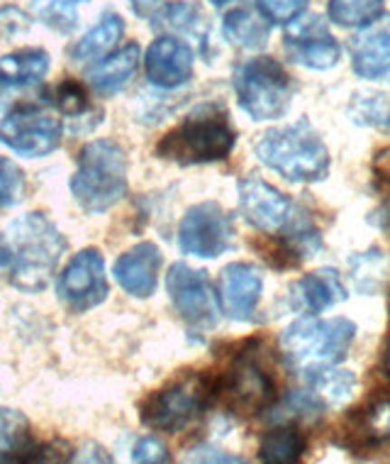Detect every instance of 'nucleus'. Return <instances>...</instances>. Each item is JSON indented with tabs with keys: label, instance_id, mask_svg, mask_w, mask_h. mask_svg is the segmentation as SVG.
Listing matches in <instances>:
<instances>
[{
	"label": "nucleus",
	"instance_id": "nucleus-1",
	"mask_svg": "<svg viewBox=\"0 0 390 464\" xmlns=\"http://www.w3.org/2000/svg\"><path fill=\"white\" fill-rule=\"evenodd\" d=\"M64 252V235L44 213H24L0 230V269L23 291L47 288Z\"/></svg>",
	"mask_w": 390,
	"mask_h": 464
},
{
	"label": "nucleus",
	"instance_id": "nucleus-2",
	"mask_svg": "<svg viewBox=\"0 0 390 464\" xmlns=\"http://www.w3.org/2000/svg\"><path fill=\"white\" fill-rule=\"evenodd\" d=\"M256 157L269 169L295 184L322 181L329 174V152L308 121L263 132L256 142Z\"/></svg>",
	"mask_w": 390,
	"mask_h": 464
},
{
	"label": "nucleus",
	"instance_id": "nucleus-3",
	"mask_svg": "<svg viewBox=\"0 0 390 464\" xmlns=\"http://www.w3.org/2000/svg\"><path fill=\"white\" fill-rule=\"evenodd\" d=\"M128 154L112 140H93L79 154L69 181L73 198L88 213H105L128 196Z\"/></svg>",
	"mask_w": 390,
	"mask_h": 464
},
{
	"label": "nucleus",
	"instance_id": "nucleus-4",
	"mask_svg": "<svg viewBox=\"0 0 390 464\" xmlns=\"http://www.w3.org/2000/svg\"><path fill=\"white\" fill-rule=\"evenodd\" d=\"M357 337V325L347 318L319 321L315 315L288 325L281 335V350L295 369L305 374L335 367L347 357Z\"/></svg>",
	"mask_w": 390,
	"mask_h": 464
},
{
	"label": "nucleus",
	"instance_id": "nucleus-5",
	"mask_svg": "<svg viewBox=\"0 0 390 464\" xmlns=\"http://www.w3.org/2000/svg\"><path fill=\"white\" fill-rule=\"evenodd\" d=\"M234 142L237 135L224 115H198L164 135L157 154L176 164H207L227 160Z\"/></svg>",
	"mask_w": 390,
	"mask_h": 464
},
{
	"label": "nucleus",
	"instance_id": "nucleus-6",
	"mask_svg": "<svg viewBox=\"0 0 390 464\" xmlns=\"http://www.w3.org/2000/svg\"><path fill=\"white\" fill-rule=\"evenodd\" d=\"M239 105L256 122L276 121L290 105L293 83L286 69L273 59H252L234 73Z\"/></svg>",
	"mask_w": 390,
	"mask_h": 464
},
{
	"label": "nucleus",
	"instance_id": "nucleus-7",
	"mask_svg": "<svg viewBox=\"0 0 390 464\" xmlns=\"http://www.w3.org/2000/svg\"><path fill=\"white\" fill-rule=\"evenodd\" d=\"M215 396V386L205 376H185L147 399L142 406V423L152 430L178 432L198 418Z\"/></svg>",
	"mask_w": 390,
	"mask_h": 464
},
{
	"label": "nucleus",
	"instance_id": "nucleus-8",
	"mask_svg": "<svg viewBox=\"0 0 390 464\" xmlns=\"http://www.w3.org/2000/svg\"><path fill=\"white\" fill-rule=\"evenodd\" d=\"M215 396H223L224 406L237 416H259L276 401V384L269 372L244 353L215 386Z\"/></svg>",
	"mask_w": 390,
	"mask_h": 464
},
{
	"label": "nucleus",
	"instance_id": "nucleus-9",
	"mask_svg": "<svg viewBox=\"0 0 390 464\" xmlns=\"http://www.w3.org/2000/svg\"><path fill=\"white\" fill-rule=\"evenodd\" d=\"M62 132V121L42 108H17L0 121V144L30 160L56 152Z\"/></svg>",
	"mask_w": 390,
	"mask_h": 464
},
{
	"label": "nucleus",
	"instance_id": "nucleus-10",
	"mask_svg": "<svg viewBox=\"0 0 390 464\" xmlns=\"http://www.w3.org/2000/svg\"><path fill=\"white\" fill-rule=\"evenodd\" d=\"M234 227L232 218L213 200L198 203L185 210L178 225V247L184 255L198 259H215L232 247Z\"/></svg>",
	"mask_w": 390,
	"mask_h": 464
},
{
	"label": "nucleus",
	"instance_id": "nucleus-11",
	"mask_svg": "<svg viewBox=\"0 0 390 464\" xmlns=\"http://www.w3.org/2000/svg\"><path fill=\"white\" fill-rule=\"evenodd\" d=\"M56 291L66 308L73 313H86L103 304L110 294L103 255L96 247L81 249L59 276Z\"/></svg>",
	"mask_w": 390,
	"mask_h": 464
},
{
	"label": "nucleus",
	"instance_id": "nucleus-12",
	"mask_svg": "<svg viewBox=\"0 0 390 464\" xmlns=\"http://www.w3.org/2000/svg\"><path fill=\"white\" fill-rule=\"evenodd\" d=\"M166 291L171 304L191 328L207 330L217 323V298L205 272L176 262L168 269Z\"/></svg>",
	"mask_w": 390,
	"mask_h": 464
},
{
	"label": "nucleus",
	"instance_id": "nucleus-13",
	"mask_svg": "<svg viewBox=\"0 0 390 464\" xmlns=\"http://www.w3.org/2000/svg\"><path fill=\"white\" fill-rule=\"evenodd\" d=\"M239 210L252 227L269 235L283 230L295 213L288 196L259 177H247L239 181Z\"/></svg>",
	"mask_w": 390,
	"mask_h": 464
},
{
	"label": "nucleus",
	"instance_id": "nucleus-14",
	"mask_svg": "<svg viewBox=\"0 0 390 464\" xmlns=\"http://www.w3.org/2000/svg\"><path fill=\"white\" fill-rule=\"evenodd\" d=\"M286 52L295 64L318 69V72L332 69L342 54L337 40L318 15L305 17V20L295 17L286 33Z\"/></svg>",
	"mask_w": 390,
	"mask_h": 464
},
{
	"label": "nucleus",
	"instance_id": "nucleus-15",
	"mask_svg": "<svg viewBox=\"0 0 390 464\" xmlns=\"http://www.w3.org/2000/svg\"><path fill=\"white\" fill-rule=\"evenodd\" d=\"M220 305L232 321H252L263 291V276L254 265H230L220 274Z\"/></svg>",
	"mask_w": 390,
	"mask_h": 464
},
{
	"label": "nucleus",
	"instance_id": "nucleus-16",
	"mask_svg": "<svg viewBox=\"0 0 390 464\" xmlns=\"http://www.w3.org/2000/svg\"><path fill=\"white\" fill-rule=\"evenodd\" d=\"M144 69L157 89H178L193 76V49L178 37H159L147 49Z\"/></svg>",
	"mask_w": 390,
	"mask_h": 464
},
{
	"label": "nucleus",
	"instance_id": "nucleus-17",
	"mask_svg": "<svg viewBox=\"0 0 390 464\" xmlns=\"http://www.w3.org/2000/svg\"><path fill=\"white\" fill-rule=\"evenodd\" d=\"M351 66L361 79H383L390 73V15L376 17L351 40Z\"/></svg>",
	"mask_w": 390,
	"mask_h": 464
},
{
	"label": "nucleus",
	"instance_id": "nucleus-18",
	"mask_svg": "<svg viewBox=\"0 0 390 464\" xmlns=\"http://www.w3.org/2000/svg\"><path fill=\"white\" fill-rule=\"evenodd\" d=\"M161 269V252L152 242H139L115 262V279L125 294L135 298H149L157 291Z\"/></svg>",
	"mask_w": 390,
	"mask_h": 464
},
{
	"label": "nucleus",
	"instance_id": "nucleus-19",
	"mask_svg": "<svg viewBox=\"0 0 390 464\" xmlns=\"http://www.w3.org/2000/svg\"><path fill=\"white\" fill-rule=\"evenodd\" d=\"M342 301H347V288L335 269H319V272L308 274L300 281H295L290 288V305L312 315Z\"/></svg>",
	"mask_w": 390,
	"mask_h": 464
},
{
	"label": "nucleus",
	"instance_id": "nucleus-20",
	"mask_svg": "<svg viewBox=\"0 0 390 464\" xmlns=\"http://www.w3.org/2000/svg\"><path fill=\"white\" fill-rule=\"evenodd\" d=\"M137 66H139V47L129 44V47H122L115 54L105 56L100 64L93 66L90 73H88V83L100 96H112V93L122 91L129 81L135 79Z\"/></svg>",
	"mask_w": 390,
	"mask_h": 464
},
{
	"label": "nucleus",
	"instance_id": "nucleus-21",
	"mask_svg": "<svg viewBox=\"0 0 390 464\" xmlns=\"http://www.w3.org/2000/svg\"><path fill=\"white\" fill-rule=\"evenodd\" d=\"M49 66L52 59L44 49H20L0 59V83L8 93L13 89H27L44 81Z\"/></svg>",
	"mask_w": 390,
	"mask_h": 464
},
{
	"label": "nucleus",
	"instance_id": "nucleus-22",
	"mask_svg": "<svg viewBox=\"0 0 390 464\" xmlns=\"http://www.w3.org/2000/svg\"><path fill=\"white\" fill-rule=\"evenodd\" d=\"M125 34V23L118 13H105L93 30H88L83 37H81L71 49H69V56H71L76 64H86V62H98L103 59L108 52H110Z\"/></svg>",
	"mask_w": 390,
	"mask_h": 464
},
{
	"label": "nucleus",
	"instance_id": "nucleus-23",
	"mask_svg": "<svg viewBox=\"0 0 390 464\" xmlns=\"http://www.w3.org/2000/svg\"><path fill=\"white\" fill-rule=\"evenodd\" d=\"M34 450L30 420L13 409H0V462H30Z\"/></svg>",
	"mask_w": 390,
	"mask_h": 464
},
{
	"label": "nucleus",
	"instance_id": "nucleus-24",
	"mask_svg": "<svg viewBox=\"0 0 390 464\" xmlns=\"http://www.w3.org/2000/svg\"><path fill=\"white\" fill-rule=\"evenodd\" d=\"M224 37L239 49H262L269 42V20L256 15L254 10L237 8L224 15Z\"/></svg>",
	"mask_w": 390,
	"mask_h": 464
},
{
	"label": "nucleus",
	"instance_id": "nucleus-25",
	"mask_svg": "<svg viewBox=\"0 0 390 464\" xmlns=\"http://www.w3.org/2000/svg\"><path fill=\"white\" fill-rule=\"evenodd\" d=\"M154 24L161 27V30H171V33L191 34L203 44L207 40V33H210L205 17H203V10L195 3H168L161 10H157Z\"/></svg>",
	"mask_w": 390,
	"mask_h": 464
},
{
	"label": "nucleus",
	"instance_id": "nucleus-26",
	"mask_svg": "<svg viewBox=\"0 0 390 464\" xmlns=\"http://www.w3.org/2000/svg\"><path fill=\"white\" fill-rule=\"evenodd\" d=\"M308 442L305 435L293 425L286 428H276V430L266 432L259 448V459L266 464H293L303 457Z\"/></svg>",
	"mask_w": 390,
	"mask_h": 464
},
{
	"label": "nucleus",
	"instance_id": "nucleus-27",
	"mask_svg": "<svg viewBox=\"0 0 390 464\" xmlns=\"http://www.w3.org/2000/svg\"><path fill=\"white\" fill-rule=\"evenodd\" d=\"M349 435L364 445L390 442V399L376 401L371 409L354 418Z\"/></svg>",
	"mask_w": 390,
	"mask_h": 464
},
{
	"label": "nucleus",
	"instance_id": "nucleus-28",
	"mask_svg": "<svg viewBox=\"0 0 390 464\" xmlns=\"http://www.w3.org/2000/svg\"><path fill=\"white\" fill-rule=\"evenodd\" d=\"M385 0H329L327 15L339 27H364L381 17Z\"/></svg>",
	"mask_w": 390,
	"mask_h": 464
},
{
	"label": "nucleus",
	"instance_id": "nucleus-29",
	"mask_svg": "<svg viewBox=\"0 0 390 464\" xmlns=\"http://www.w3.org/2000/svg\"><path fill=\"white\" fill-rule=\"evenodd\" d=\"M310 386L312 393L318 396L322 403H344L349 399L354 386H357V379L349 372H332V367L318 369V372H310Z\"/></svg>",
	"mask_w": 390,
	"mask_h": 464
},
{
	"label": "nucleus",
	"instance_id": "nucleus-30",
	"mask_svg": "<svg viewBox=\"0 0 390 464\" xmlns=\"http://www.w3.org/2000/svg\"><path fill=\"white\" fill-rule=\"evenodd\" d=\"M86 0H33V13L40 23H44L56 33H71L79 23L76 10Z\"/></svg>",
	"mask_w": 390,
	"mask_h": 464
},
{
	"label": "nucleus",
	"instance_id": "nucleus-31",
	"mask_svg": "<svg viewBox=\"0 0 390 464\" xmlns=\"http://www.w3.org/2000/svg\"><path fill=\"white\" fill-rule=\"evenodd\" d=\"M24 174L15 161L0 157V208H10L23 200Z\"/></svg>",
	"mask_w": 390,
	"mask_h": 464
},
{
	"label": "nucleus",
	"instance_id": "nucleus-32",
	"mask_svg": "<svg viewBox=\"0 0 390 464\" xmlns=\"http://www.w3.org/2000/svg\"><path fill=\"white\" fill-rule=\"evenodd\" d=\"M354 118L361 125L390 130V98L383 93H374V96H366V101H357Z\"/></svg>",
	"mask_w": 390,
	"mask_h": 464
},
{
	"label": "nucleus",
	"instance_id": "nucleus-33",
	"mask_svg": "<svg viewBox=\"0 0 390 464\" xmlns=\"http://www.w3.org/2000/svg\"><path fill=\"white\" fill-rule=\"evenodd\" d=\"M52 96H54L56 108L64 115H71V118H79V115L88 112V108H90V101H88V93L83 91V86L71 79L59 83Z\"/></svg>",
	"mask_w": 390,
	"mask_h": 464
},
{
	"label": "nucleus",
	"instance_id": "nucleus-34",
	"mask_svg": "<svg viewBox=\"0 0 390 464\" xmlns=\"http://www.w3.org/2000/svg\"><path fill=\"white\" fill-rule=\"evenodd\" d=\"M262 15L273 24L293 23L308 8V0H256Z\"/></svg>",
	"mask_w": 390,
	"mask_h": 464
},
{
	"label": "nucleus",
	"instance_id": "nucleus-35",
	"mask_svg": "<svg viewBox=\"0 0 390 464\" xmlns=\"http://www.w3.org/2000/svg\"><path fill=\"white\" fill-rule=\"evenodd\" d=\"M354 272H357V281L361 284L364 279L374 281V291L381 286L383 274H385V259H383L381 252H368V255L357 256L354 262Z\"/></svg>",
	"mask_w": 390,
	"mask_h": 464
},
{
	"label": "nucleus",
	"instance_id": "nucleus-36",
	"mask_svg": "<svg viewBox=\"0 0 390 464\" xmlns=\"http://www.w3.org/2000/svg\"><path fill=\"white\" fill-rule=\"evenodd\" d=\"M132 459L139 464H159L168 462L171 455H168V450L164 448V442L147 435V438H142V440L135 445V450H132Z\"/></svg>",
	"mask_w": 390,
	"mask_h": 464
},
{
	"label": "nucleus",
	"instance_id": "nucleus-37",
	"mask_svg": "<svg viewBox=\"0 0 390 464\" xmlns=\"http://www.w3.org/2000/svg\"><path fill=\"white\" fill-rule=\"evenodd\" d=\"M30 27V20L20 8H3L0 10V34L3 37H17Z\"/></svg>",
	"mask_w": 390,
	"mask_h": 464
},
{
	"label": "nucleus",
	"instance_id": "nucleus-38",
	"mask_svg": "<svg viewBox=\"0 0 390 464\" xmlns=\"http://www.w3.org/2000/svg\"><path fill=\"white\" fill-rule=\"evenodd\" d=\"M374 177L378 179V184H381L383 188H388L390 191V147L388 150H381V152L376 154Z\"/></svg>",
	"mask_w": 390,
	"mask_h": 464
},
{
	"label": "nucleus",
	"instance_id": "nucleus-39",
	"mask_svg": "<svg viewBox=\"0 0 390 464\" xmlns=\"http://www.w3.org/2000/svg\"><path fill=\"white\" fill-rule=\"evenodd\" d=\"M213 455H191L188 459H195V462H242L239 457L232 455H217V450H210Z\"/></svg>",
	"mask_w": 390,
	"mask_h": 464
},
{
	"label": "nucleus",
	"instance_id": "nucleus-40",
	"mask_svg": "<svg viewBox=\"0 0 390 464\" xmlns=\"http://www.w3.org/2000/svg\"><path fill=\"white\" fill-rule=\"evenodd\" d=\"M129 3H132V8H135L137 15H147V13L159 3V0H129Z\"/></svg>",
	"mask_w": 390,
	"mask_h": 464
},
{
	"label": "nucleus",
	"instance_id": "nucleus-41",
	"mask_svg": "<svg viewBox=\"0 0 390 464\" xmlns=\"http://www.w3.org/2000/svg\"><path fill=\"white\" fill-rule=\"evenodd\" d=\"M385 372H388V376H390V350H388V354H385Z\"/></svg>",
	"mask_w": 390,
	"mask_h": 464
},
{
	"label": "nucleus",
	"instance_id": "nucleus-42",
	"mask_svg": "<svg viewBox=\"0 0 390 464\" xmlns=\"http://www.w3.org/2000/svg\"><path fill=\"white\" fill-rule=\"evenodd\" d=\"M5 96H8V91L3 89V83H0V103H3V98H5Z\"/></svg>",
	"mask_w": 390,
	"mask_h": 464
},
{
	"label": "nucleus",
	"instance_id": "nucleus-43",
	"mask_svg": "<svg viewBox=\"0 0 390 464\" xmlns=\"http://www.w3.org/2000/svg\"><path fill=\"white\" fill-rule=\"evenodd\" d=\"M213 5H224V3H230V0H210Z\"/></svg>",
	"mask_w": 390,
	"mask_h": 464
}]
</instances>
